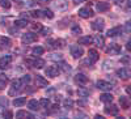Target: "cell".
I'll use <instances>...</instances> for the list:
<instances>
[{
	"mask_svg": "<svg viewBox=\"0 0 131 119\" xmlns=\"http://www.w3.org/2000/svg\"><path fill=\"white\" fill-rule=\"evenodd\" d=\"M21 41H23L24 45H30V43L37 41V34H34V33H25L23 35V38H21Z\"/></svg>",
	"mask_w": 131,
	"mask_h": 119,
	"instance_id": "obj_1",
	"label": "cell"
},
{
	"mask_svg": "<svg viewBox=\"0 0 131 119\" xmlns=\"http://www.w3.org/2000/svg\"><path fill=\"white\" fill-rule=\"evenodd\" d=\"M83 54H84L83 47H80V46H78V45H73V46H71V55H72L75 59H79V58H81V56H83Z\"/></svg>",
	"mask_w": 131,
	"mask_h": 119,
	"instance_id": "obj_2",
	"label": "cell"
},
{
	"mask_svg": "<svg viewBox=\"0 0 131 119\" xmlns=\"http://www.w3.org/2000/svg\"><path fill=\"white\" fill-rule=\"evenodd\" d=\"M45 72H46V75L49 77H57L59 75V72H60V68L58 66H49Z\"/></svg>",
	"mask_w": 131,
	"mask_h": 119,
	"instance_id": "obj_3",
	"label": "cell"
},
{
	"mask_svg": "<svg viewBox=\"0 0 131 119\" xmlns=\"http://www.w3.org/2000/svg\"><path fill=\"white\" fill-rule=\"evenodd\" d=\"M93 15H94L93 10H92V8H89V7H83V8L79 9V16L83 17V18H89V17H92Z\"/></svg>",
	"mask_w": 131,
	"mask_h": 119,
	"instance_id": "obj_4",
	"label": "cell"
},
{
	"mask_svg": "<svg viewBox=\"0 0 131 119\" xmlns=\"http://www.w3.org/2000/svg\"><path fill=\"white\" fill-rule=\"evenodd\" d=\"M106 52L110 54V55H118V54L121 52V46L117 45V43H112V45L106 49Z\"/></svg>",
	"mask_w": 131,
	"mask_h": 119,
	"instance_id": "obj_5",
	"label": "cell"
},
{
	"mask_svg": "<svg viewBox=\"0 0 131 119\" xmlns=\"http://www.w3.org/2000/svg\"><path fill=\"white\" fill-rule=\"evenodd\" d=\"M96 85H97V88H98V89H101V90H105V92L110 90V89L113 88L110 82H107V81H104V80H100V81H97V82H96Z\"/></svg>",
	"mask_w": 131,
	"mask_h": 119,
	"instance_id": "obj_6",
	"label": "cell"
},
{
	"mask_svg": "<svg viewBox=\"0 0 131 119\" xmlns=\"http://www.w3.org/2000/svg\"><path fill=\"white\" fill-rule=\"evenodd\" d=\"M117 76L121 77V79H123V80L130 79V76H131L130 69H128V68H121V69H118V71H117Z\"/></svg>",
	"mask_w": 131,
	"mask_h": 119,
	"instance_id": "obj_7",
	"label": "cell"
},
{
	"mask_svg": "<svg viewBox=\"0 0 131 119\" xmlns=\"http://www.w3.org/2000/svg\"><path fill=\"white\" fill-rule=\"evenodd\" d=\"M10 62H12V56H10V55L2 56V58H0V68H7L10 64Z\"/></svg>",
	"mask_w": 131,
	"mask_h": 119,
	"instance_id": "obj_8",
	"label": "cell"
},
{
	"mask_svg": "<svg viewBox=\"0 0 131 119\" xmlns=\"http://www.w3.org/2000/svg\"><path fill=\"white\" fill-rule=\"evenodd\" d=\"M104 20L102 18H97L96 21H93L92 22V29L93 30H97V31H101L104 29Z\"/></svg>",
	"mask_w": 131,
	"mask_h": 119,
	"instance_id": "obj_9",
	"label": "cell"
},
{
	"mask_svg": "<svg viewBox=\"0 0 131 119\" xmlns=\"http://www.w3.org/2000/svg\"><path fill=\"white\" fill-rule=\"evenodd\" d=\"M75 82L79 84V85H85L86 82H88V77H86L84 73H78L75 76Z\"/></svg>",
	"mask_w": 131,
	"mask_h": 119,
	"instance_id": "obj_10",
	"label": "cell"
},
{
	"mask_svg": "<svg viewBox=\"0 0 131 119\" xmlns=\"http://www.w3.org/2000/svg\"><path fill=\"white\" fill-rule=\"evenodd\" d=\"M29 64H31V67H34V68H42L43 66H45V60L43 59H34V60H26Z\"/></svg>",
	"mask_w": 131,
	"mask_h": 119,
	"instance_id": "obj_11",
	"label": "cell"
},
{
	"mask_svg": "<svg viewBox=\"0 0 131 119\" xmlns=\"http://www.w3.org/2000/svg\"><path fill=\"white\" fill-rule=\"evenodd\" d=\"M21 85H23L21 80H15V81L12 82V88H10V90H9V94L12 96V94H15L16 92H18V90L21 89Z\"/></svg>",
	"mask_w": 131,
	"mask_h": 119,
	"instance_id": "obj_12",
	"label": "cell"
},
{
	"mask_svg": "<svg viewBox=\"0 0 131 119\" xmlns=\"http://www.w3.org/2000/svg\"><path fill=\"white\" fill-rule=\"evenodd\" d=\"M10 45H12V42H10L9 38H7V37H0V49H2V50L9 49Z\"/></svg>",
	"mask_w": 131,
	"mask_h": 119,
	"instance_id": "obj_13",
	"label": "cell"
},
{
	"mask_svg": "<svg viewBox=\"0 0 131 119\" xmlns=\"http://www.w3.org/2000/svg\"><path fill=\"white\" fill-rule=\"evenodd\" d=\"M105 113L106 114H110V115H117L118 114V107L110 102V105H107L105 107Z\"/></svg>",
	"mask_w": 131,
	"mask_h": 119,
	"instance_id": "obj_14",
	"label": "cell"
},
{
	"mask_svg": "<svg viewBox=\"0 0 131 119\" xmlns=\"http://www.w3.org/2000/svg\"><path fill=\"white\" fill-rule=\"evenodd\" d=\"M110 9V4L105 3V2H98L97 3V10L98 12H106V10Z\"/></svg>",
	"mask_w": 131,
	"mask_h": 119,
	"instance_id": "obj_15",
	"label": "cell"
},
{
	"mask_svg": "<svg viewBox=\"0 0 131 119\" xmlns=\"http://www.w3.org/2000/svg\"><path fill=\"white\" fill-rule=\"evenodd\" d=\"M98 52L96 51V50H89V52H88V60L91 62V63H96L97 60H98Z\"/></svg>",
	"mask_w": 131,
	"mask_h": 119,
	"instance_id": "obj_16",
	"label": "cell"
},
{
	"mask_svg": "<svg viewBox=\"0 0 131 119\" xmlns=\"http://www.w3.org/2000/svg\"><path fill=\"white\" fill-rule=\"evenodd\" d=\"M121 31H122L121 26H115V28H113L107 31V37H117L118 34H121Z\"/></svg>",
	"mask_w": 131,
	"mask_h": 119,
	"instance_id": "obj_17",
	"label": "cell"
},
{
	"mask_svg": "<svg viewBox=\"0 0 131 119\" xmlns=\"http://www.w3.org/2000/svg\"><path fill=\"white\" fill-rule=\"evenodd\" d=\"M28 106H29V109L33 110V111L39 110V102H38L37 100H30V101L28 102Z\"/></svg>",
	"mask_w": 131,
	"mask_h": 119,
	"instance_id": "obj_18",
	"label": "cell"
},
{
	"mask_svg": "<svg viewBox=\"0 0 131 119\" xmlns=\"http://www.w3.org/2000/svg\"><path fill=\"white\" fill-rule=\"evenodd\" d=\"M16 118H18V119H21V118H28V119H33L34 116H33L30 113H28V111H24V110H20V111H17L16 113Z\"/></svg>",
	"mask_w": 131,
	"mask_h": 119,
	"instance_id": "obj_19",
	"label": "cell"
},
{
	"mask_svg": "<svg viewBox=\"0 0 131 119\" xmlns=\"http://www.w3.org/2000/svg\"><path fill=\"white\" fill-rule=\"evenodd\" d=\"M36 82H37V86H47L49 82L45 77H42L39 76V75H37V77H36Z\"/></svg>",
	"mask_w": 131,
	"mask_h": 119,
	"instance_id": "obj_20",
	"label": "cell"
},
{
	"mask_svg": "<svg viewBox=\"0 0 131 119\" xmlns=\"http://www.w3.org/2000/svg\"><path fill=\"white\" fill-rule=\"evenodd\" d=\"M100 100H101L102 102L110 103V102L113 101V96H112L110 93H104V94H101V96H100Z\"/></svg>",
	"mask_w": 131,
	"mask_h": 119,
	"instance_id": "obj_21",
	"label": "cell"
},
{
	"mask_svg": "<svg viewBox=\"0 0 131 119\" xmlns=\"http://www.w3.org/2000/svg\"><path fill=\"white\" fill-rule=\"evenodd\" d=\"M92 42H93V38L89 37V35L79 38V43H80V45H89V43H92Z\"/></svg>",
	"mask_w": 131,
	"mask_h": 119,
	"instance_id": "obj_22",
	"label": "cell"
},
{
	"mask_svg": "<svg viewBox=\"0 0 131 119\" xmlns=\"http://www.w3.org/2000/svg\"><path fill=\"white\" fill-rule=\"evenodd\" d=\"M119 103H121V107H123V109H128L130 107L128 97H121V98H119Z\"/></svg>",
	"mask_w": 131,
	"mask_h": 119,
	"instance_id": "obj_23",
	"label": "cell"
},
{
	"mask_svg": "<svg viewBox=\"0 0 131 119\" xmlns=\"http://www.w3.org/2000/svg\"><path fill=\"white\" fill-rule=\"evenodd\" d=\"M25 103H26V98H25V97H18V98H16V100L13 101V105H15L16 107L24 106Z\"/></svg>",
	"mask_w": 131,
	"mask_h": 119,
	"instance_id": "obj_24",
	"label": "cell"
},
{
	"mask_svg": "<svg viewBox=\"0 0 131 119\" xmlns=\"http://www.w3.org/2000/svg\"><path fill=\"white\" fill-rule=\"evenodd\" d=\"M93 41H94V43H96V46H98V47H102L104 46V37L102 35H100V34H97L94 38H93Z\"/></svg>",
	"mask_w": 131,
	"mask_h": 119,
	"instance_id": "obj_25",
	"label": "cell"
},
{
	"mask_svg": "<svg viewBox=\"0 0 131 119\" xmlns=\"http://www.w3.org/2000/svg\"><path fill=\"white\" fill-rule=\"evenodd\" d=\"M43 51H45V49L41 47V46H38V47H34V49L31 50V54H33L34 56H39V55H42V54H43Z\"/></svg>",
	"mask_w": 131,
	"mask_h": 119,
	"instance_id": "obj_26",
	"label": "cell"
},
{
	"mask_svg": "<svg viewBox=\"0 0 131 119\" xmlns=\"http://www.w3.org/2000/svg\"><path fill=\"white\" fill-rule=\"evenodd\" d=\"M28 25V21L24 20V18H21V20H17L16 22H15V26L16 28H25Z\"/></svg>",
	"mask_w": 131,
	"mask_h": 119,
	"instance_id": "obj_27",
	"label": "cell"
},
{
	"mask_svg": "<svg viewBox=\"0 0 131 119\" xmlns=\"http://www.w3.org/2000/svg\"><path fill=\"white\" fill-rule=\"evenodd\" d=\"M41 12H42V17H45V18H52L54 17V13L50 9H43V10H41Z\"/></svg>",
	"mask_w": 131,
	"mask_h": 119,
	"instance_id": "obj_28",
	"label": "cell"
},
{
	"mask_svg": "<svg viewBox=\"0 0 131 119\" xmlns=\"http://www.w3.org/2000/svg\"><path fill=\"white\" fill-rule=\"evenodd\" d=\"M51 43H54V45H51L52 47H55V49H58V47H63L64 46V41H60V39H58V41H50Z\"/></svg>",
	"mask_w": 131,
	"mask_h": 119,
	"instance_id": "obj_29",
	"label": "cell"
},
{
	"mask_svg": "<svg viewBox=\"0 0 131 119\" xmlns=\"http://www.w3.org/2000/svg\"><path fill=\"white\" fill-rule=\"evenodd\" d=\"M8 105H9V101L5 97H0V109H2V107H7Z\"/></svg>",
	"mask_w": 131,
	"mask_h": 119,
	"instance_id": "obj_30",
	"label": "cell"
},
{
	"mask_svg": "<svg viewBox=\"0 0 131 119\" xmlns=\"http://www.w3.org/2000/svg\"><path fill=\"white\" fill-rule=\"evenodd\" d=\"M59 68H62L64 72H68L70 69H71V67H70V64H67V63H64V62H62L60 63V66H58Z\"/></svg>",
	"mask_w": 131,
	"mask_h": 119,
	"instance_id": "obj_31",
	"label": "cell"
},
{
	"mask_svg": "<svg viewBox=\"0 0 131 119\" xmlns=\"http://www.w3.org/2000/svg\"><path fill=\"white\" fill-rule=\"evenodd\" d=\"M0 5L5 9H8V8H10V2L9 0H0Z\"/></svg>",
	"mask_w": 131,
	"mask_h": 119,
	"instance_id": "obj_32",
	"label": "cell"
},
{
	"mask_svg": "<svg viewBox=\"0 0 131 119\" xmlns=\"http://www.w3.org/2000/svg\"><path fill=\"white\" fill-rule=\"evenodd\" d=\"M72 34H81V29L79 25H73L72 26Z\"/></svg>",
	"mask_w": 131,
	"mask_h": 119,
	"instance_id": "obj_33",
	"label": "cell"
},
{
	"mask_svg": "<svg viewBox=\"0 0 131 119\" xmlns=\"http://www.w3.org/2000/svg\"><path fill=\"white\" fill-rule=\"evenodd\" d=\"M20 80H21V82H23V84H29L30 80H31V77L29 76V75H25V76H23Z\"/></svg>",
	"mask_w": 131,
	"mask_h": 119,
	"instance_id": "obj_34",
	"label": "cell"
},
{
	"mask_svg": "<svg viewBox=\"0 0 131 119\" xmlns=\"http://www.w3.org/2000/svg\"><path fill=\"white\" fill-rule=\"evenodd\" d=\"M50 105V101L47 100V98H42L41 101H39V106H42V107H47Z\"/></svg>",
	"mask_w": 131,
	"mask_h": 119,
	"instance_id": "obj_35",
	"label": "cell"
},
{
	"mask_svg": "<svg viewBox=\"0 0 131 119\" xmlns=\"http://www.w3.org/2000/svg\"><path fill=\"white\" fill-rule=\"evenodd\" d=\"M72 105H73L72 100H64V107H66V109H71Z\"/></svg>",
	"mask_w": 131,
	"mask_h": 119,
	"instance_id": "obj_36",
	"label": "cell"
},
{
	"mask_svg": "<svg viewBox=\"0 0 131 119\" xmlns=\"http://www.w3.org/2000/svg\"><path fill=\"white\" fill-rule=\"evenodd\" d=\"M7 82H8V79L4 76V75H0V85L5 86V85H7Z\"/></svg>",
	"mask_w": 131,
	"mask_h": 119,
	"instance_id": "obj_37",
	"label": "cell"
},
{
	"mask_svg": "<svg viewBox=\"0 0 131 119\" xmlns=\"http://www.w3.org/2000/svg\"><path fill=\"white\" fill-rule=\"evenodd\" d=\"M30 15L33 17H42V12H41V10H31Z\"/></svg>",
	"mask_w": 131,
	"mask_h": 119,
	"instance_id": "obj_38",
	"label": "cell"
},
{
	"mask_svg": "<svg viewBox=\"0 0 131 119\" xmlns=\"http://www.w3.org/2000/svg\"><path fill=\"white\" fill-rule=\"evenodd\" d=\"M31 29L34 30V31H41V30H42V26H41L39 24H33V25H31Z\"/></svg>",
	"mask_w": 131,
	"mask_h": 119,
	"instance_id": "obj_39",
	"label": "cell"
},
{
	"mask_svg": "<svg viewBox=\"0 0 131 119\" xmlns=\"http://www.w3.org/2000/svg\"><path fill=\"white\" fill-rule=\"evenodd\" d=\"M3 116H4V118H8V119H10V118L13 116V114H12V111L7 110V111H4V113H3Z\"/></svg>",
	"mask_w": 131,
	"mask_h": 119,
	"instance_id": "obj_40",
	"label": "cell"
},
{
	"mask_svg": "<svg viewBox=\"0 0 131 119\" xmlns=\"http://www.w3.org/2000/svg\"><path fill=\"white\" fill-rule=\"evenodd\" d=\"M79 96H83V97H86V96H88L89 94V92H86V90H84V89H79Z\"/></svg>",
	"mask_w": 131,
	"mask_h": 119,
	"instance_id": "obj_41",
	"label": "cell"
},
{
	"mask_svg": "<svg viewBox=\"0 0 131 119\" xmlns=\"http://www.w3.org/2000/svg\"><path fill=\"white\" fill-rule=\"evenodd\" d=\"M51 59H54V60H60L62 59V54H52V55H51Z\"/></svg>",
	"mask_w": 131,
	"mask_h": 119,
	"instance_id": "obj_42",
	"label": "cell"
},
{
	"mask_svg": "<svg viewBox=\"0 0 131 119\" xmlns=\"http://www.w3.org/2000/svg\"><path fill=\"white\" fill-rule=\"evenodd\" d=\"M41 31H42V33L45 34V35H47V33H51V29H42Z\"/></svg>",
	"mask_w": 131,
	"mask_h": 119,
	"instance_id": "obj_43",
	"label": "cell"
},
{
	"mask_svg": "<svg viewBox=\"0 0 131 119\" xmlns=\"http://www.w3.org/2000/svg\"><path fill=\"white\" fill-rule=\"evenodd\" d=\"M51 0H38V3L39 4H46V3H50Z\"/></svg>",
	"mask_w": 131,
	"mask_h": 119,
	"instance_id": "obj_44",
	"label": "cell"
},
{
	"mask_svg": "<svg viewBox=\"0 0 131 119\" xmlns=\"http://www.w3.org/2000/svg\"><path fill=\"white\" fill-rule=\"evenodd\" d=\"M126 30H127V31H130V22H127V24H126Z\"/></svg>",
	"mask_w": 131,
	"mask_h": 119,
	"instance_id": "obj_45",
	"label": "cell"
},
{
	"mask_svg": "<svg viewBox=\"0 0 131 119\" xmlns=\"http://www.w3.org/2000/svg\"><path fill=\"white\" fill-rule=\"evenodd\" d=\"M80 2H83V0H75V3H76V4H79Z\"/></svg>",
	"mask_w": 131,
	"mask_h": 119,
	"instance_id": "obj_46",
	"label": "cell"
},
{
	"mask_svg": "<svg viewBox=\"0 0 131 119\" xmlns=\"http://www.w3.org/2000/svg\"><path fill=\"white\" fill-rule=\"evenodd\" d=\"M3 88H4V86H3V85H0V89H3Z\"/></svg>",
	"mask_w": 131,
	"mask_h": 119,
	"instance_id": "obj_47",
	"label": "cell"
}]
</instances>
